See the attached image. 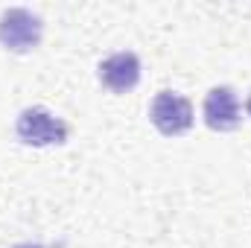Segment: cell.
Returning <instances> with one entry per match:
<instances>
[{
	"label": "cell",
	"mask_w": 251,
	"mask_h": 248,
	"mask_svg": "<svg viewBox=\"0 0 251 248\" xmlns=\"http://www.w3.org/2000/svg\"><path fill=\"white\" fill-rule=\"evenodd\" d=\"M41 35H44V21L24 9V6H12L0 15V44L9 50V53H32L38 44H41Z\"/></svg>",
	"instance_id": "cell-2"
},
{
	"label": "cell",
	"mask_w": 251,
	"mask_h": 248,
	"mask_svg": "<svg viewBox=\"0 0 251 248\" xmlns=\"http://www.w3.org/2000/svg\"><path fill=\"white\" fill-rule=\"evenodd\" d=\"M100 82L114 94H126V91L137 88V82H140V59H137V53L120 50V53L108 56L105 62H100Z\"/></svg>",
	"instance_id": "cell-5"
},
{
	"label": "cell",
	"mask_w": 251,
	"mask_h": 248,
	"mask_svg": "<svg viewBox=\"0 0 251 248\" xmlns=\"http://www.w3.org/2000/svg\"><path fill=\"white\" fill-rule=\"evenodd\" d=\"M201 114H204L207 128H213V131H234L240 125V120H243V108H240L237 91L228 88V85L210 88L207 97H204Z\"/></svg>",
	"instance_id": "cell-4"
},
{
	"label": "cell",
	"mask_w": 251,
	"mask_h": 248,
	"mask_svg": "<svg viewBox=\"0 0 251 248\" xmlns=\"http://www.w3.org/2000/svg\"><path fill=\"white\" fill-rule=\"evenodd\" d=\"M15 248H44V246H38V243H21V246H15Z\"/></svg>",
	"instance_id": "cell-6"
},
{
	"label": "cell",
	"mask_w": 251,
	"mask_h": 248,
	"mask_svg": "<svg viewBox=\"0 0 251 248\" xmlns=\"http://www.w3.org/2000/svg\"><path fill=\"white\" fill-rule=\"evenodd\" d=\"M246 111H249V117H251V94H249V99H246Z\"/></svg>",
	"instance_id": "cell-7"
},
{
	"label": "cell",
	"mask_w": 251,
	"mask_h": 248,
	"mask_svg": "<svg viewBox=\"0 0 251 248\" xmlns=\"http://www.w3.org/2000/svg\"><path fill=\"white\" fill-rule=\"evenodd\" d=\"M15 134L21 143L26 146H62L70 137V125L64 123L62 117H56L53 111L41 108V105H32V108H24L15 120Z\"/></svg>",
	"instance_id": "cell-1"
},
{
	"label": "cell",
	"mask_w": 251,
	"mask_h": 248,
	"mask_svg": "<svg viewBox=\"0 0 251 248\" xmlns=\"http://www.w3.org/2000/svg\"><path fill=\"white\" fill-rule=\"evenodd\" d=\"M149 120H152V125L164 137L187 134L190 128H193V102H190L187 97L176 94V91H161L152 99Z\"/></svg>",
	"instance_id": "cell-3"
}]
</instances>
